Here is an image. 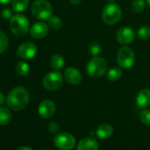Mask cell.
<instances>
[{
	"instance_id": "24",
	"label": "cell",
	"mask_w": 150,
	"mask_h": 150,
	"mask_svg": "<svg viewBox=\"0 0 150 150\" xmlns=\"http://www.w3.org/2000/svg\"><path fill=\"white\" fill-rule=\"evenodd\" d=\"M88 52L92 57L99 56V54L102 52V46L97 42H92L88 45Z\"/></svg>"
},
{
	"instance_id": "28",
	"label": "cell",
	"mask_w": 150,
	"mask_h": 150,
	"mask_svg": "<svg viewBox=\"0 0 150 150\" xmlns=\"http://www.w3.org/2000/svg\"><path fill=\"white\" fill-rule=\"evenodd\" d=\"M1 16H2V18L5 19V20H9V19H12V17H13V13H12V11H11L10 9L6 8V9H3V10H2V12H1Z\"/></svg>"
},
{
	"instance_id": "26",
	"label": "cell",
	"mask_w": 150,
	"mask_h": 150,
	"mask_svg": "<svg viewBox=\"0 0 150 150\" xmlns=\"http://www.w3.org/2000/svg\"><path fill=\"white\" fill-rule=\"evenodd\" d=\"M139 121L143 125L150 126V110H144L139 113Z\"/></svg>"
},
{
	"instance_id": "10",
	"label": "cell",
	"mask_w": 150,
	"mask_h": 150,
	"mask_svg": "<svg viewBox=\"0 0 150 150\" xmlns=\"http://www.w3.org/2000/svg\"><path fill=\"white\" fill-rule=\"evenodd\" d=\"M37 54V47L30 42L21 43L18 48V55L23 59H31Z\"/></svg>"
},
{
	"instance_id": "8",
	"label": "cell",
	"mask_w": 150,
	"mask_h": 150,
	"mask_svg": "<svg viewBox=\"0 0 150 150\" xmlns=\"http://www.w3.org/2000/svg\"><path fill=\"white\" fill-rule=\"evenodd\" d=\"M54 144L60 150H71L76 145V140L68 132H58L54 137Z\"/></svg>"
},
{
	"instance_id": "16",
	"label": "cell",
	"mask_w": 150,
	"mask_h": 150,
	"mask_svg": "<svg viewBox=\"0 0 150 150\" xmlns=\"http://www.w3.org/2000/svg\"><path fill=\"white\" fill-rule=\"evenodd\" d=\"M113 127L110 124L104 123L100 125L96 129V136L101 139H107L113 134Z\"/></svg>"
},
{
	"instance_id": "12",
	"label": "cell",
	"mask_w": 150,
	"mask_h": 150,
	"mask_svg": "<svg viewBox=\"0 0 150 150\" xmlns=\"http://www.w3.org/2000/svg\"><path fill=\"white\" fill-rule=\"evenodd\" d=\"M56 112V104L51 100H43L38 106V113L42 118H50Z\"/></svg>"
},
{
	"instance_id": "20",
	"label": "cell",
	"mask_w": 150,
	"mask_h": 150,
	"mask_svg": "<svg viewBox=\"0 0 150 150\" xmlns=\"http://www.w3.org/2000/svg\"><path fill=\"white\" fill-rule=\"evenodd\" d=\"M29 5V0H13L12 7L17 13L24 12Z\"/></svg>"
},
{
	"instance_id": "23",
	"label": "cell",
	"mask_w": 150,
	"mask_h": 150,
	"mask_svg": "<svg viewBox=\"0 0 150 150\" xmlns=\"http://www.w3.org/2000/svg\"><path fill=\"white\" fill-rule=\"evenodd\" d=\"M29 70H30V67L27 62L21 61L16 64V71L21 76H25V75H27L29 72Z\"/></svg>"
},
{
	"instance_id": "31",
	"label": "cell",
	"mask_w": 150,
	"mask_h": 150,
	"mask_svg": "<svg viewBox=\"0 0 150 150\" xmlns=\"http://www.w3.org/2000/svg\"><path fill=\"white\" fill-rule=\"evenodd\" d=\"M11 2H13V0H0V4L2 5H8Z\"/></svg>"
},
{
	"instance_id": "19",
	"label": "cell",
	"mask_w": 150,
	"mask_h": 150,
	"mask_svg": "<svg viewBox=\"0 0 150 150\" xmlns=\"http://www.w3.org/2000/svg\"><path fill=\"white\" fill-rule=\"evenodd\" d=\"M123 75L122 70L120 68L117 67H114L110 69L109 71H107L106 72V77L107 80H109L110 81H118Z\"/></svg>"
},
{
	"instance_id": "21",
	"label": "cell",
	"mask_w": 150,
	"mask_h": 150,
	"mask_svg": "<svg viewBox=\"0 0 150 150\" xmlns=\"http://www.w3.org/2000/svg\"><path fill=\"white\" fill-rule=\"evenodd\" d=\"M47 21H48L49 28H50L52 30H59L63 26L61 19L59 17H57V16L52 15Z\"/></svg>"
},
{
	"instance_id": "34",
	"label": "cell",
	"mask_w": 150,
	"mask_h": 150,
	"mask_svg": "<svg viewBox=\"0 0 150 150\" xmlns=\"http://www.w3.org/2000/svg\"><path fill=\"white\" fill-rule=\"evenodd\" d=\"M146 3H147V5H148L149 7H150V0H146Z\"/></svg>"
},
{
	"instance_id": "30",
	"label": "cell",
	"mask_w": 150,
	"mask_h": 150,
	"mask_svg": "<svg viewBox=\"0 0 150 150\" xmlns=\"http://www.w3.org/2000/svg\"><path fill=\"white\" fill-rule=\"evenodd\" d=\"M5 101H6L5 96L1 92H0V106H2L5 103Z\"/></svg>"
},
{
	"instance_id": "1",
	"label": "cell",
	"mask_w": 150,
	"mask_h": 150,
	"mask_svg": "<svg viewBox=\"0 0 150 150\" xmlns=\"http://www.w3.org/2000/svg\"><path fill=\"white\" fill-rule=\"evenodd\" d=\"M30 96L28 89L23 87L14 88L10 91L6 98V103L10 109L14 111H20L25 109L29 103Z\"/></svg>"
},
{
	"instance_id": "7",
	"label": "cell",
	"mask_w": 150,
	"mask_h": 150,
	"mask_svg": "<svg viewBox=\"0 0 150 150\" xmlns=\"http://www.w3.org/2000/svg\"><path fill=\"white\" fill-rule=\"evenodd\" d=\"M64 83V75L58 71L48 72L42 80V86L49 91H56L59 89Z\"/></svg>"
},
{
	"instance_id": "29",
	"label": "cell",
	"mask_w": 150,
	"mask_h": 150,
	"mask_svg": "<svg viewBox=\"0 0 150 150\" xmlns=\"http://www.w3.org/2000/svg\"><path fill=\"white\" fill-rule=\"evenodd\" d=\"M49 131L52 133H56L59 131V125L56 122H51L50 125H49Z\"/></svg>"
},
{
	"instance_id": "3",
	"label": "cell",
	"mask_w": 150,
	"mask_h": 150,
	"mask_svg": "<svg viewBox=\"0 0 150 150\" xmlns=\"http://www.w3.org/2000/svg\"><path fill=\"white\" fill-rule=\"evenodd\" d=\"M122 17L121 7L115 3H110L104 6L102 12L103 21L109 26L117 24Z\"/></svg>"
},
{
	"instance_id": "11",
	"label": "cell",
	"mask_w": 150,
	"mask_h": 150,
	"mask_svg": "<svg viewBox=\"0 0 150 150\" xmlns=\"http://www.w3.org/2000/svg\"><path fill=\"white\" fill-rule=\"evenodd\" d=\"M64 79L71 85H78L82 81V74L75 67H67L64 71Z\"/></svg>"
},
{
	"instance_id": "22",
	"label": "cell",
	"mask_w": 150,
	"mask_h": 150,
	"mask_svg": "<svg viewBox=\"0 0 150 150\" xmlns=\"http://www.w3.org/2000/svg\"><path fill=\"white\" fill-rule=\"evenodd\" d=\"M132 11L136 13H142L146 8V2L145 0H132L131 3Z\"/></svg>"
},
{
	"instance_id": "15",
	"label": "cell",
	"mask_w": 150,
	"mask_h": 150,
	"mask_svg": "<svg viewBox=\"0 0 150 150\" xmlns=\"http://www.w3.org/2000/svg\"><path fill=\"white\" fill-rule=\"evenodd\" d=\"M99 144L97 140L92 137H87L81 139L78 145L77 150H98Z\"/></svg>"
},
{
	"instance_id": "14",
	"label": "cell",
	"mask_w": 150,
	"mask_h": 150,
	"mask_svg": "<svg viewBox=\"0 0 150 150\" xmlns=\"http://www.w3.org/2000/svg\"><path fill=\"white\" fill-rule=\"evenodd\" d=\"M135 102L139 109H146L150 106V88H143L136 96Z\"/></svg>"
},
{
	"instance_id": "2",
	"label": "cell",
	"mask_w": 150,
	"mask_h": 150,
	"mask_svg": "<svg viewBox=\"0 0 150 150\" xmlns=\"http://www.w3.org/2000/svg\"><path fill=\"white\" fill-rule=\"evenodd\" d=\"M108 70V64L107 61L99 57H93L86 65V71L90 77L93 78H99L102 77L107 72Z\"/></svg>"
},
{
	"instance_id": "13",
	"label": "cell",
	"mask_w": 150,
	"mask_h": 150,
	"mask_svg": "<svg viewBox=\"0 0 150 150\" xmlns=\"http://www.w3.org/2000/svg\"><path fill=\"white\" fill-rule=\"evenodd\" d=\"M49 34V26L42 22H35L30 28V35L35 39H42L47 36Z\"/></svg>"
},
{
	"instance_id": "17",
	"label": "cell",
	"mask_w": 150,
	"mask_h": 150,
	"mask_svg": "<svg viewBox=\"0 0 150 150\" xmlns=\"http://www.w3.org/2000/svg\"><path fill=\"white\" fill-rule=\"evenodd\" d=\"M65 64V60L64 58V57L61 54H55L51 57L50 61V67L54 70V71H59L61 70L64 65Z\"/></svg>"
},
{
	"instance_id": "6",
	"label": "cell",
	"mask_w": 150,
	"mask_h": 150,
	"mask_svg": "<svg viewBox=\"0 0 150 150\" xmlns=\"http://www.w3.org/2000/svg\"><path fill=\"white\" fill-rule=\"evenodd\" d=\"M136 60L135 53L128 46L121 47L117 54V62L120 68L130 69L133 66Z\"/></svg>"
},
{
	"instance_id": "36",
	"label": "cell",
	"mask_w": 150,
	"mask_h": 150,
	"mask_svg": "<svg viewBox=\"0 0 150 150\" xmlns=\"http://www.w3.org/2000/svg\"><path fill=\"white\" fill-rule=\"evenodd\" d=\"M41 150H46V149H43V148H42V149H41Z\"/></svg>"
},
{
	"instance_id": "25",
	"label": "cell",
	"mask_w": 150,
	"mask_h": 150,
	"mask_svg": "<svg viewBox=\"0 0 150 150\" xmlns=\"http://www.w3.org/2000/svg\"><path fill=\"white\" fill-rule=\"evenodd\" d=\"M137 36L140 40H148L150 39V27L143 26L140 27L137 32Z\"/></svg>"
},
{
	"instance_id": "18",
	"label": "cell",
	"mask_w": 150,
	"mask_h": 150,
	"mask_svg": "<svg viewBox=\"0 0 150 150\" xmlns=\"http://www.w3.org/2000/svg\"><path fill=\"white\" fill-rule=\"evenodd\" d=\"M12 120V113L6 107L0 106V125H6Z\"/></svg>"
},
{
	"instance_id": "9",
	"label": "cell",
	"mask_w": 150,
	"mask_h": 150,
	"mask_svg": "<svg viewBox=\"0 0 150 150\" xmlns=\"http://www.w3.org/2000/svg\"><path fill=\"white\" fill-rule=\"evenodd\" d=\"M136 38L135 31L130 27H123L119 28L116 33L117 41L123 45H128L132 43Z\"/></svg>"
},
{
	"instance_id": "33",
	"label": "cell",
	"mask_w": 150,
	"mask_h": 150,
	"mask_svg": "<svg viewBox=\"0 0 150 150\" xmlns=\"http://www.w3.org/2000/svg\"><path fill=\"white\" fill-rule=\"evenodd\" d=\"M69 1H70V3H71L73 5H77V4H80L82 0H69Z\"/></svg>"
},
{
	"instance_id": "5",
	"label": "cell",
	"mask_w": 150,
	"mask_h": 150,
	"mask_svg": "<svg viewBox=\"0 0 150 150\" xmlns=\"http://www.w3.org/2000/svg\"><path fill=\"white\" fill-rule=\"evenodd\" d=\"M31 13L35 18L46 21L52 16V6L47 0H35L31 6Z\"/></svg>"
},
{
	"instance_id": "32",
	"label": "cell",
	"mask_w": 150,
	"mask_h": 150,
	"mask_svg": "<svg viewBox=\"0 0 150 150\" xmlns=\"http://www.w3.org/2000/svg\"><path fill=\"white\" fill-rule=\"evenodd\" d=\"M16 150H34V149L29 147V146H21V147H19Z\"/></svg>"
},
{
	"instance_id": "27",
	"label": "cell",
	"mask_w": 150,
	"mask_h": 150,
	"mask_svg": "<svg viewBox=\"0 0 150 150\" xmlns=\"http://www.w3.org/2000/svg\"><path fill=\"white\" fill-rule=\"evenodd\" d=\"M7 47H8V38L4 32L0 31V53L5 52Z\"/></svg>"
},
{
	"instance_id": "4",
	"label": "cell",
	"mask_w": 150,
	"mask_h": 150,
	"mask_svg": "<svg viewBox=\"0 0 150 150\" xmlns=\"http://www.w3.org/2000/svg\"><path fill=\"white\" fill-rule=\"evenodd\" d=\"M10 28L15 36L22 37L27 35L29 30L28 19L23 14H15L10 21Z\"/></svg>"
},
{
	"instance_id": "35",
	"label": "cell",
	"mask_w": 150,
	"mask_h": 150,
	"mask_svg": "<svg viewBox=\"0 0 150 150\" xmlns=\"http://www.w3.org/2000/svg\"><path fill=\"white\" fill-rule=\"evenodd\" d=\"M107 1H109V2H113V1H115V0H107Z\"/></svg>"
}]
</instances>
